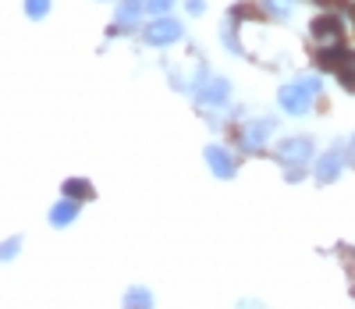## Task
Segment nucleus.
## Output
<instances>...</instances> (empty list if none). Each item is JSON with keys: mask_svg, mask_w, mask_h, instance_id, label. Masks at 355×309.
I'll list each match as a JSON object with an SVG mask.
<instances>
[{"mask_svg": "<svg viewBox=\"0 0 355 309\" xmlns=\"http://www.w3.org/2000/svg\"><path fill=\"white\" fill-rule=\"evenodd\" d=\"M316 92H320V78H316V75H306V78H299V82H288V85L277 92V100H281V107H284L288 114H306Z\"/></svg>", "mask_w": 355, "mask_h": 309, "instance_id": "nucleus-1", "label": "nucleus"}, {"mask_svg": "<svg viewBox=\"0 0 355 309\" xmlns=\"http://www.w3.org/2000/svg\"><path fill=\"white\" fill-rule=\"evenodd\" d=\"M320 68H327L341 78V85L348 92H355V53L345 50V47H320Z\"/></svg>", "mask_w": 355, "mask_h": 309, "instance_id": "nucleus-2", "label": "nucleus"}, {"mask_svg": "<svg viewBox=\"0 0 355 309\" xmlns=\"http://www.w3.org/2000/svg\"><path fill=\"white\" fill-rule=\"evenodd\" d=\"M277 157L288 164V181H299L302 178V164L313 157V142L309 139H284L277 146Z\"/></svg>", "mask_w": 355, "mask_h": 309, "instance_id": "nucleus-3", "label": "nucleus"}, {"mask_svg": "<svg viewBox=\"0 0 355 309\" xmlns=\"http://www.w3.org/2000/svg\"><path fill=\"white\" fill-rule=\"evenodd\" d=\"M309 33H313V40H316L320 47H341V40H345V25H341L338 15H323V18L313 22Z\"/></svg>", "mask_w": 355, "mask_h": 309, "instance_id": "nucleus-4", "label": "nucleus"}, {"mask_svg": "<svg viewBox=\"0 0 355 309\" xmlns=\"http://www.w3.org/2000/svg\"><path fill=\"white\" fill-rule=\"evenodd\" d=\"M178 36H182V25H178L174 18H160V22H153L150 28H146V43H153V47H167Z\"/></svg>", "mask_w": 355, "mask_h": 309, "instance_id": "nucleus-5", "label": "nucleus"}, {"mask_svg": "<svg viewBox=\"0 0 355 309\" xmlns=\"http://www.w3.org/2000/svg\"><path fill=\"white\" fill-rule=\"evenodd\" d=\"M227 97H231V82L227 78H202L199 82V103L217 107V103H227Z\"/></svg>", "mask_w": 355, "mask_h": 309, "instance_id": "nucleus-6", "label": "nucleus"}, {"mask_svg": "<svg viewBox=\"0 0 355 309\" xmlns=\"http://www.w3.org/2000/svg\"><path fill=\"white\" fill-rule=\"evenodd\" d=\"M341 160H345V149H341V146L327 149V153L320 157V164H316V181H323V185L334 181V178H338V171H341Z\"/></svg>", "mask_w": 355, "mask_h": 309, "instance_id": "nucleus-7", "label": "nucleus"}, {"mask_svg": "<svg viewBox=\"0 0 355 309\" xmlns=\"http://www.w3.org/2000/svg\"><path fill=\"white\" fill-rule=\"evenodd\" d=\"M206 164L214 167L217 178H231L234 174V160H231V153L224 146H206Z\"/></svg>", "mask_w": 355, "mask_h": 309, "instance_id": "nucleus-8", "label": "nucleus"}, {"mask_svg": "<svg viewBox=\"0 0 355 309\" xmlns=\"http://www.w3.org/2000/svg\"><path fill=\"white\" fill-rule=\"evenodd\" d=\"M274 132V117H259V121H252V125L245 128V135H242V146L245 149H259L263 146V139Z\"/></svg>", "mask_w": 355, "mask_h": 309, "instance_id": "nucleus-9", "label": "nucleus"}, {"mask_svg": "<svg viewBox=\"0 0 355 309\" xmlns=\"http://www.w3.org/2000/svg\"><path fill=\"white\" fill-rule=\"evenodd\" d=\"M75 213H78V206H75V199L68 196V199H61V203L50 210V224H53V228H64V224L75 221Z\"/></svg>", "mask_w": 355, "mask_h": 309, "instance_id": "nucleus-10", "label": "nucleus"}, {"mask_svg": "<svg viewBox=\"0 0 355 309\" xmlns=\"http://www.w3.org/2000/svg\"><path fill=\"white\" fill-rule=\"evenodd\" d=\"M64 196H71V199H93V185L82 181V178H68L64 181Z\"/></svg>", "mask_w": 355, "mask_h": 309, "instance_id": "nucleus-11", "label": "nucleus"}, {"mask_svg": "<svg viewBox=\"0 0 355 309\" xmlns=\"http://www.w3.org/2000/svg\"><path fill=\"white\" fill-rule=\"evenodd\" d=\"M142 8H146L142 0H121V8H117V25H132Z\"/></svg>", "mask_w": 355, "mask_h": 309, "instance_id": "nucleus-12", "label": "nucleus"}, {"mask_svg": "<svg viewBox=\"0 0 355 309\" xmlns=\"http://www.w3.org/2000/svg\"><path fill=\"white\" fill-rule=\"evenodd\" d=\"M150 302H153L150 288H132V292L125 295V306H150Z\"/></svg>", "mask_w": 355, "mask_h": 309, "instance_id": "nucleus-13", "label": "nucleus"}, {"mask_svg": "<svg viewBox=\"0 0 355 309\" xmlns=\"http://www.w3.org/2000/svg\"><path fill=\"white\" fill-rule=\"evenodd\" d=\"M295 4H299V0H266V8H270V11L277 15V18H288Z\"/></svg>", "mask_w": 355, "mask_h": 309, "instance_id": "nucleus-14", "label": "nucleus"}, {"mask_svg": "<svg viewBox=\"0 0 355 309\" xmlns=\"http://www.w3.org/2000/svg\"><path fill=\"white\" fill-rule=\"evenodd\" d=\"M46 8H50V0H25V15L28 18H43Z\"/></svg>", "mask_w": 355, "mask_h": 309, "instance_id": "nucleus-15", "label": "nucleus"}, {"mask_svg": "<svg viewBox=\"0 0 355 309\" xmlns=\"http://www.w3.org/2000/svg\"><path fill=\"white\" fill-rule=\"evenodd\" d=\"M18 249H21V238H11V242H4V245H0V260L8 263V260H11Z\"/></svg>", "mask_w": 355, "mask_h": 309, "instance_id": "nucleus-16", "label": "nucleus"}, {"mask_svg": "<svg viewBox=\"0 0 355 309\" xmlns=\"http://www.w3.org/2000/svg\"><path fill=\"white\" fill-rule=\"evenodd\" d=\"M171 4H174V0H146V8H150L153 15H164Z\"/></svg>", "mask_w": 355, "mask_h": 309, "instance_id": "nucleus-17", "label": "nucleus"}, {"mask_svg": "<svg viewBox=\"0 0 355 309\" xmlns=\"http://www.w3.org/2000/svg\"><path fill=\"white\" fill-rule=\"evenodd\" d=\"M189 11H192V15H199V11H202V0H189Z\"/></svg>", "mask_w": 355, "mask_h": 309, "instance_id": "nucleus-18", "label": "nucleus"}, {"mask_svg": "<svg viewBox=\"0 0 355 309\" xmlns=\"http://www.w3.org/2000/svg\"><path fill=\"white\" fill-rule=\"evenodd\" d=\"M348 164L355 167V135H352V146H348Z\"/></svg>", "mask_w": 355, "mask_h": 309, "instance_id": "nucleus-19", "label": "nucleus"}, {"mask_svg": "<svg viewBox=\"0 0 355 309\" xmlns=\"http://www.w3.org/2000/svg\"><path fill=\"white\" fill-rule=\"evenodd\" d=\"M320 4H345V0H320Z\"/></svg>", "mask_w": 355, "mask_h": 309, "instance_id": "nucleus-20", "label": "nucleus"}, {"mask_svg": "<svg viewBox=\"0 0 355 309\" xmlns=\"http://www.w3.org/2000/svg\"><path fill=\"white\" fill-rule=\"evenodd\" d=\"M352 18H355V8H352Z\"/></svg>", "mask_w": 355, "mask_h": 309, "instance_id": "nucleus-21", "label": "nucleus"}]
</instances>
